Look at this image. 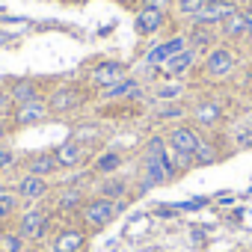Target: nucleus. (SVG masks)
Returning <instances> with one entry per match:
<instances>
[{"label": "nucleus", "instance_id": "nucleus-14", "mask_svg": "<svg viewBox=\"0 0 252 252\" xmlns=\"http://www.w3.org/2000/svg\"><path fill=\"white\" fill-rule=\"evenodd\" d=\"M57 169H60V163H57V158H54V155H39V158H33V160H30V166H27V175L48 178V175H54Z\"/></svg>", "mask_w": 252, "mask_h": 252}, {"label": "nucleus", "instance_id": "nucleus-28", "mask_svg": "<svg viewBox=\"0 0 252 252\" xmlns=\"http://www.w3.org/2000/svg\"><path fill=\"white\" fill-rule=\"evenodd\" d=\"M12 160H15L12 149H3V146H0V169H6V166H12Z\"/></svg>", "mask_w": 252, "mask_h": 252}, {"label": "nucleus", "instance_id": "nucleus-27", "mask_svg": "<svg viewBox=\"0 0 252 252\" xmlns=\"http://www.w3.org/2000/svg\"><path fill=\"white\" fill-rule=\"evenodd\" d=\"M205 6V0H178V12L181 15H196Z\"/></svg>", "mask_w": 252, "mask_h": 252}, {"label": "nucleus", "instance_id": "nucleus-34", "mask_svg": "<svg viewBox=\"0 0 252 252\" xmlns=\"http://www.w3.org/2000/svg\"><path fill=\"white\" fill-rule=\"evenodd\" d=\"M163 3H169V0H146V6H155V9H160Z\"/></svg>", "mask_w": 252, "mask_h": 252}, {"label": "nucleus", "instance_id": "nucleus-22", "mask_svg": "<svg viewBox=\"0 0 252 252\" xmlns=\"http://www.w3.org/2000/svg\"><path fill=\"white\" fill-rule=\"evenodd\" d=\"M214 160H217L214 146H211V143H199L196 152H193V163H196V166H208V163H214Z\"/></svg>", "mask_w": 252, "mask_h": 252}, {"label": "nucleus", "instance_id": "nucleus-29", "mask_svg": "<svg viewBox=\"0 0 252 252\" xmlns=\"http://www.w3.org/2000/svg\"><path fill=\"white\" fill-rule=\"evenodd\" d=\"M181 95V86H163V89H158V98L163 101V98H178Z\"/></svg>", "mask_w": 252, "mask_h": 252}, {"label": "nucleus", "instance_id": "nucleus-25", "mask_svg": "<svg viewBox=\"0 0 252 252\" xmlns=\"http://www.w3.org/2000/svg\"><path fill=\"white\" fill-rule=\"evenodd\" d=\"M196 119H199V125H214L220 119V110L214 104H199L196 107Z\"/></svg>", "mask_w": 252, "mask_h": 252}, {"label": "nucleus", "instance_id": "nucleus-32", "mask_svg": "<svg viewBox=\"0 0 252 252\" xmlns=\"http://www.w3.org/2000/svg\"><path fill=\"white\" fill-rule=\"evenodd\" d=\"M237 143H240L243 149H249V146H252V131H246V134H240V140H237Z\"/></svg>", "mask_w": 252, "mask_h": 252}, {"label": "nucleus", "instance_id": "nucleus-12", "mask_svg": "<svg viewBox=\"0 0 252 252\" xmlns=\"http://www.w3.org/2000/svg\"><path fill=\"white\" fill-rule=\"evenodd\" d=\"M54 158H57V163H60L63 169L80 166V160H83V146H80V143H63V146H57Z\"/></svg>", "mask_w": 252, "mask_h": 252}, {"label": "nucleus", "instance_id": "nucleus-2", "mask_svg": "<svg viewBox=\"0 0 252 252\" xmlns=\"http://www.w3.org/2000/svg\"><path fill=\"white\" fill-rule=\"evenodd\" d=\"M48 222H51L48 211L30 208V211L21 217V222H18V234H21L24 240H42V237L48 234Z\"/></svg>", "mask_w": 252, "mask_h": 252}, {"label": "nucleus", "instance_id": "nucleus-4", "mask_svg": "<svg viewBox=\"0 0 252 252\" xmlns=\"http://www.w3.org/2000/svg\"><path fill=\"white\" fill-rule=\"evenodd\" d=\"M15 193H18V199L39 202V199H45V196H48V181H45V178H39V175H24V178L18 181Z\"/></svg>", "mask_w": 252, "mask_h": 252}, {"label": "nucleus", "instance_id": "nucleus-15", "mask_svg": "<svg viewBox=\"0 0 252 252\" xmlns=\"http://www.w3.org/2000/svg\"><path fill=\"white\" fill-rule=\"evenodd\" d=\"M193 60H196V51H193V48H184V51H178L175 57L166 60V71H169V74H184V71L193 65Z\"/></svg>", "mask_w": 252, "mask_h": 252}, {"label": "nucleus", "instance_id": "nucleus-13", "mask_svg": "<svg viewBox=\"0 0 252 252\" xmlns=\"http://www.w3.org/2000/svg\"><path fill=\"white\" fill-rule=\"evenodd\" d=\"M184 45H187L184 39H169V42H163V45H158V48H152L146 60H149L152 65H158V63H166L169 57H175L178 51H184Z\"/></svg>", "mask_w": 252, "mask_h": 252}, {"label": "nucleus", "instance_id": "nucleus-10", "mask_svg": "<svg viewBox=\"0 0 252 252\" xmlns=\"http://www.w3.org/2000/svg\"><path fill=\"white\" fill-rule=\"evenodd\" d=\"M160 24H163V12H160V9H155V6L140 9V12H137V18H134V27H137V33H143V36L155 33Z\"/></svg>", "mask_w": 252, "mask_h": 252}, {"label": "nucleus", "instance_id": "nucleus-3", "mask_svg": "<svg viewBox=\"0 0 252 252\" xmlns=\"http://www.w3.org/2000/svg\"><path fill=\"white\" fill-rule=\"evenodd\" d=\"M234 12V3L231 0H205V6L193 15L196 24H220L225 15Z\"/></svg>", "mask_w": 252, "mask_h": 252}, {"label": "nucleus", "instance_id": "nucleus-1", "mask_svg": "<svg viewBox=\"0 0 252 252\" xmlns=\"http://www.w3.org/2000/svg\"><path fill=\"white\" fill-rule=\"evenodd\" d=\"M116 214H119L116 202L101 199V196H98V199H89V202L80 205V217H83V222H86L89 228H104Z\"/></svg>", "mask_w": 252, "mask_h": 252}, {"label": "nucleus", "instance_id": "nucleus-30", "mask_svg": "<svg viewBox=\"0 0 252 252\" xmlns=\"http://www.w3.org/2000/svg\"><path fill=\"white\" fill-rule=\"evenodd\" d=\"M158 116H160V119H175V116H181V107H166V110H160Z\"/></svg>", "mask_w": 252, "mask_h": 252}, {"label": "nucleus", "instance_id": "nucleus-9", "mask_svg": "<svg viewBox=\"0 0 252 252\" xmlns=\"http://www.w3.org/2000/svg\"><path fill=\"white\" fill-rule=\"evenodd\" d=\"M231 65H234V57H231V51H228V48H214V51H211V57H208V63H205L208 74H214V77L228 74V71H231Z\"/></svg>", "mask_w": 252, "mask_h": 252}, {"label": "nucleus", "instance_id": "nucleus-24", "mask_svg": "<svg viewBox=\"0 0 252 252\" xmlns=\"http://www.w3.org/2000/svg\"><path fill=\"white\" fill-rule=\"evenodd\" d=\"M137 89V83H134V77H122L116 86H110L107 89V98H119V95H131Z\"/></svg>", "mask_w": 252, "mask_h": 252}, {"label": "nucleus", "instance_id": "nucleus-33", "mask_svg": "<svg viewBox=\"0 0 252 252\" xmlns=\"http://www.w3.org/2000/svg\"><path fill=\"white\" fill-rule=\"evenodd\" d=\"M243 18H246V33H252V9H246Z\"/></svg>", "mask_w": 252, "mask_h": 252}, {"label": "nucleus", "instance_id": "nucleus-17", "mask_svg": "<svg viewBox=\"0 0 252 252\" xmlns=\"http://www.w3.org/2000/svg\"><path fill=\"white\" fill-rule=\"evenodd\" d=\"M125 193H128V184H125L122 178H104L101 187H98V196L101 199H110V202H119Z\"/></svg>", "mask_w": 252, "mask_h": 252}, {"label": "nucleus", "instance_id": "nucleus-23", "mask_svg": "<svg viewBox=\"0 0 252 252\" xmlns=\"http://www.w3.org/2000/svg\"><path fill=\"white\" fill-rule=\"evenodd\" d=\"M15 208H18V193H0V222L12 217Z\"/></svg>", "mask_w": 252, "mask_h": 252}, {"label": "nucleus", "instance_id": "nucleus-7", "mask_svg": "<svg viewBox=\"0 0 252 252\" xmlns=\"http://www.w3.org/2000/svg\"><path fill=\"white\" fill-rule=\"evenodd\" d=\"M172 175H169V169H166V163L163 160H158V158H146V175H143V190H152V187H158V184H166Z\"/></svg>", "mask_w": 252, "mask_h": 252}, {"label": "nucleus", "instance_id": "nucleus-18", "mask_svg": "<svg viewBox=\"0 0 252 252\" xmlns=\"http://www.w3.org/2000/svg\"><path fill=\"white\" fill-rule=\"evenodd\" d=\"M220 27H222V33L225 36H240V33H246V18H243V12H231V15H225L222 21H220Z\"/></svg>", "mask_w": 252, "mask_h": 252}, {"label": "nucleus", "instance_id": "nucleus-6", "mask_svg": "<svg viewBox=\"0 0 252 252\" xmlns=\"http://www.w3.org/2000/svg\"><path fill=\"white\" fill-rule=\"evenodd\" d=\"M199 143H202V140H199L196 131H190V128H172V131H169V146H172V152L193 155Z\"/></svg>", "mask_w": 252, "mask_h": 252}, {"label": "nucleus", "instance_id": "nucleus-21", "mask_svg": "<svg viewBox=\"0 0 252 252\" xmlns=\"http://www.w3.org/2000/svg\"><path fill=\"white\" fill-rule=\"evenodd\" d=\"M24 249V237L18 231H3L0 234V252H21Z\"/></svg>", "mask_w": 252, "mask_h": 252}, {"label": "nucleus", "instance_id": "nucleus-20", "mask_svg": "<svg viewBox=\"0 0 252 252\" xmlns=\"http://www.w3.org/2000/svg\"><path fill=\"white\" fill-rule=\"evenodd\" d=\"M80 205H83V193H80L77 187L63 190L60 199H57V208H60V211H74V208H80Z\"/></svg>", "mask_w": 252, "mask_h": 252}, {"label": "nucleus", "instance_id": "nucleus-26", "mask_svg": "<svg viewBox=\"0 0 252 252\" xmlns=\"http://www.w3.org/2000/svg\"><path fill=\"white\" fill-rule=\"evenodd\" d=\"M33 98H36V92H33L30 83H18V86L12 89V101H18V104H27V101H33Z\"/></svg>", "mask_w": 252, "mask_h": 252}, {"label": "nucleus", "instance_id": "nucleus-31", "mask_svg": "<svg viewBox=\"0 0 252 252\" xmlns=\"http://www.w3.org/2000/svg\"><path fill=\"white\" fill-rule=\"evenodd\" d=\"M211 42V33H193V45H208Z\"/></svg>", "mask_w": 252, "mask_h": 252}, {"label": "nucleus", "instance_id": "nucleus-35", "mask_svg": "<svg viewBox=\"0 0 252 252\" xmlns=\"http://www.w3.org/2000/svg\"><path fill=\"white\" fill-rule=\"evenodd\" d=\"M3 137H6V128H0V140H3Z\"/></svg>", "mask_w": 252, "mask_h": 252}, {"label": "nucleus", "instance_id": "nucleus-36", "mask_svg": "<svg viewBox=\"0 0 252 252\" xmlns=\"http://www.w3.org/2000/svg\"><path fill=\"white\" fill-rule=\"evenodd\" d=\"M0 193H6V190H3V184H0Z\"/></svg>", "mask_w": 252, "mask_h": 252}, {"label": "nucleus", "instance_id": "nucleus-8", "mask_svg": "<svg viewBox=\"0 0 252 252\" xmlns=\"http://www.w3.org/2000/svg\"><path fill=\"white\" fill-rule=\"evenodd\" d=\"M48 116V107L39 101V98H33V101H27V104H18V110H15V125H36V122H42Z\"/></svg>", "mask_w": 252, "mask_h": 252}, {"label": "nucleus", "instance_id": "nucleus-16", "mask_svg": "<svg viewBox=\"0 0 252 252\" xmlns=\"http://www.w3.org/2000/svg\"><path fill=\"white\" fill-rule=\"evenodd\" d=\"M77 101H80V95H77L74 89H57V92L51 95V110H54V113H65V110L77 107Z\"/></svg>", "mask_w": 252, "mask_h": 252}, {"label": "nucleus", "instance_id": "nucleus-11", "mask_svg": "<svg viewBox=\"0 0 252 252\" xmlns=\"http://www.w3.org/2000/svg\"><path fill=\"white\" fill-rule=\"evenodd\" d=\"M122 74H125V68H122L119 63H101V65L92 71V83L110 89V86H116V83L122 80Z\"/></svg>", "mask_w": 252, "mask_h": 252}, {"label": "nucleus", "instance_id": "nucleus-5", "mask_svg": "<svg viewBox=\"0 0 252 252\" xmlns=\"http://www.w3.org/2000/svg\"><path fill=\"white\" fill-rule=\"evenodd\" d=\"M83 243H86V231H80V228H65V231H60L57 237H54V252H80L83 249Z\"/></svg>", "mask_w": 252, "mask_h": 252}, {"label": "nucleus", "instance_id": "nucleus-19", "mask_svg": "<svg viewBox=\"0 0 252 252\" xmlns=\"http://www.w3.org/2000/svg\"><path fill=\"white\" fill-rule=\"evenodd\" d=\"M119 166H122V155H119V152H104V155L95 160V172H101V175H113Z\"/></svg>", "mask_w": 252, "mask_h": 252}]
</instances>
